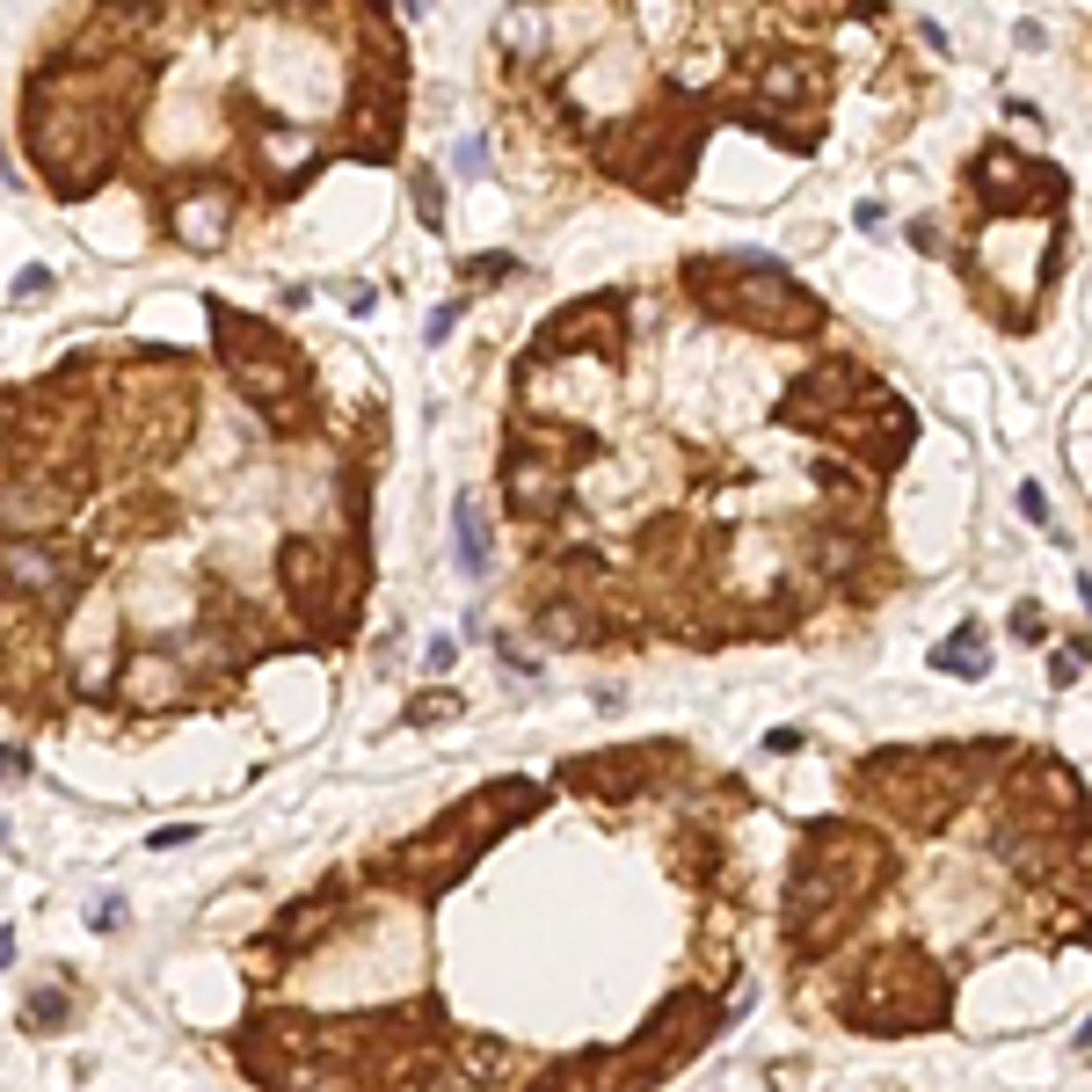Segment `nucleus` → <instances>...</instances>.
Segmentation results:
<instances>
[{
	"mask_svg": "<svg viewBox=\"0 0 1092 1092\" xmlns=\"http://www.w3.org/2000/svg\"><path fill=\"white\" fill-rule=\"evenodd\" d=\"M226 219H233V190H190V197H176V233L190 240V248H219V233H226Z\"/></svg>",
	"mask_w": 1092,
	"mask_h": 1092,
	"instance_id": "f257e3e1",
	"label": "nucleus"
},
{
	"mask_svg": "<svg viewBox=\"0 0 1092 1092\" xmlns=\"http://www.w3.org/2000/svg\"><path fill=\"white\" fill-rule=\"evenodd\" d=\"M335 910H343V889H328V896H313V903H299V910H285L270 940H277V947H313L306 933H321V926H328V917H335Z\"/></svg>",
	"mask_w": 1092,
	"mask_h": 1092,
	"instance_id": "f03ea898",
	"label": "nucleus"
},
{
	"mask_svg": "<svg viewBox=\"0 0 1092 1092\" xmlns=\"http://www.w3.org/2000/svg\"><path fill=\"white\" fill-rule=\"evenodd\" d=\"M459 561H466V575H488V539H481V525H474V502L459 495Z\"/></svg>",
	"mask_w": 1092,
	"mask_h": 1092,
	"instance_id": "7ed1b4c3",
	"label": "nucleus"
},
{
	"mask_svg": "<svg viewBox=\"0 0 1092 1092\" xmlns=\"http://www.w3.org/2000/svg\"><path fill=\"white\" fill-rule=\"evenodd\" d=\"M452 714V692H423V700H415V721H445Z\"/></svg>",
	"mask_w": 1092,
	"mask_h": 1092,
	"instance_id": "20e7f679",
	"label": "nucleus"
}]
</instances>
